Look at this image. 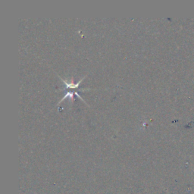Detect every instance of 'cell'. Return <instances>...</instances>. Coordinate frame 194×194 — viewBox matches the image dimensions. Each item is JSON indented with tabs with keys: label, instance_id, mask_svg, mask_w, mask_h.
Here are the masks:
<instances>
[{
	"label": "cell",
	"instance_id": "cell-1",
	"mask_svg": "<svg viewBox=\"0 0 194 194\" xmlns=\"http://www.w3.org/2000/svg\"><path fill=\"white\" fill-rule=\"evenodd\" d=\"M84 78H85V77H84ZM84 78H82V79L80 80L79 81H78L77 84H75V83L73 82V81H71V83H68L65 80L62 79V78H61V80H62V81H63L64 83H65V88H73V89H75V88H78V87L80 86V84H81V83L82 82L83 80H84Z\"/></svg>",
	"mask_w": 194,
	"mask_h": 194
}]
</instances>
